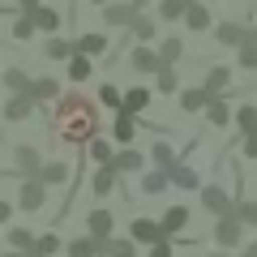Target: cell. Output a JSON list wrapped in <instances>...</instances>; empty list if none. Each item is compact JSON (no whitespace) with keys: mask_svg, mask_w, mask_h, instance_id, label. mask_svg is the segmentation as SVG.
Wrapping results in <instances>:
<instances>
[{"mask_svg":"<svg viewBox=\"0 0 257 257\" xmlns=\"http://www.w3.org/2000/svg\"><path fill=\"white\" fill-rule=\"evenodd\" d=\"M128 39L155 43V39H159V18H150V13H133V22H128Z\"/></svg>","mask_w":257,"mask_h":257,"instance_id":"16","label":"cell"},{"mask_svg":"<svg viewBox=\"0 0 257 257\" xmlns=\"http://www.w3.org/2000/svg\"><path fill=\"white\" fill-rule=\"evenodd\" d=\"M124 189V176L116 172L111 163H94V176H90V193L94 197H111V193Z\"/></svg>","mask_w":257,"mask_h":257,"instance_id":"4","label":"cell"},{"mask_svg":"<svg viewBox=\"0 0 257 257\" xmlns=\"http://www.w3.org/2000/svg\"><path fill=\"white\" fill-rule=\"evenodd\" d=\"M172 189V180H167V172H159V167H150V172H142V193L146 197H159V193Z\"/></svg>","mask_w":257,"mask_h":257,"instance_id":"31","label":"cell"},{"mask_svg":"<svg viewBox=\"0 0 257 257\" xmlns=\"http://www.w3.org/2000/svg\"><path fill=\"white\" fill-rule=\"evenodd\" d=\"M146 257H176V240L163 236V240H155V244H146Z\"/></svg>","mask_w":257,"mask_h":257,"instance_id":"45","label":"cell"},{"mask_svg":"<svg viewBox=\"0 0 257 257\" xmlns=\"http://www.w3.org/2000/svg\"><path fill=\"white\" fill-rule=\"evenodd\" d=\"M214 244H219V248H227V253H236V248L244 244V223H240L231 210L214 219Z\"/></svg>","mask_w":257,"mask_h":257,"instance_id":"2","label":"cell"},{"mask_svg":"<svg viewBox=\"0 0 257 257\" xmlns=\"http://www.w3.org/2000/svg\"><path fill=\"white\" fill-rule=\"evenodd\" d=\"M86 236H94V240H107V236H116V214L111 210H90L86 214Z\"/></svg>","mask_w":257,"mask_h":257,"instance_id":"11","label":"cell"},{"mask_svg":"<svg viewBox=\"0 0 257 257\" xmlns=\"http://www.w3.org/2000/svg\"><path fill=\"white\" fill-rule=\"evenodd\" d=\"M159 64H163V60H159V52H155L150 43L128 47V69H133V73H150V77H155V69H159Z\"/></svg>","mask_w":257,"mask_h":257,"instance_id":"8","label":"cell"},{"mask_svg":"<svg viewBox=\"0 0 257 257\" xmlns=\"http://www.w3.org/2000/svg\"><path fill=\"white\" fill-rule=\"evenodd\" d=\"M99 257H138V244L128 236H107L103 248H99Z\"/></svg>","mask_w":257,"mask_h":257,"instance_id":"29","label":"cell"},{"mask_svg":"<svg viewBox=\"0 0 257 257\" xmlns=\"http://www.w3.org/2000/svg\"><path fill=\"white\" fill-rule=\"evenodd\" d=\"M240 150L244 159H257V133H240Z\"/></svg>","mask_w":257,"mask_h":257,"instance_id":"46","label":"cell"},{"mask_svg":"<svg viewBox=\"0 0 257 257\" xmlns=\"http://www.w3.org/2000/svg\"><path fill=\"white\" fill-rule=\"evenodd\" d=\"M133 5H128V0H107V5H103V22H107V26H120V30H128V22H133Z\"/></svg>","mask_w":257,"mask_h":257,"instance_id":"19","label":"cell"},{"mask_svg":"<svg viewBox=\"0 0 257 257\" xmlns=\"http://www.w3.org/2000/svg\"><path fill=\"white\" fill-rule=\"evenodd\" d=\"M35 116V99L30 94H9L5 103V124H18V120H30Z\"/></svg>","mask_w":257,"mask_h":257,"instance_id":"20","label":"cell"},{"mask_svg":"<svg viewBox=\"0 0 257 257\" xmlns=\"http://www.w3.org/2000/svg\"><path fill=\"white\" fill-rule=\"evenodd\" d=\"M120 99H124V90H120L116 82H103V86H99V103H103V107L116 111V107H120Z\"/></svg>","mask_w":257,"mask_h":257,"instance_id":"44","label":"cell"},{"mask_svg":"<svg viewBox=\"0 0 257 257\" xmlns=\"http://www.w3.org/2000/svg\"><path fill=\"white\" fill-rule=\"evenodd\" d=\"M90 73H94V60H90V56H82V52L69 56V82L82 86V82H90Z\"/></svg>","mask_w":257,"mask_h":257,"instance_id":"33","label":"cell"},{"mask_svg":"<svg viewBox=\"0 0 257 257\" xmlns=\"http://www.w3.org/2000/svg\"><path fill=\"white\" fill-rule=\"evenodd\" d=\"M155 90L159 94H176V90H180V73H176V64H159V69H155Z\"/></svg>","mask_w":257,"mask_h":257,"instance_id":"30","label":"cell"},{"mask_svg":"<svg viewBox=\"0 0 257 257\" xmlns=\"http://www.w3.org/2000/svg\"><path fill=\"white\" fill-rule=\"evenodd\" d=\"M5 240H9V248L30 253V244H35V231H30V227H9V231H5Z\"/></svg>","mask_w":257,"mask_h":257,"instance_id":"41","label":"cell"},{"mask_svg":"<svg viewBox=\"0 0 257 257\" xmlns=\"http://www.w3.org/2000/svg\"><path fill=\"white\" fill-rule=\"evenodd\" d=\"M248 39H253V43H257V22H253V26H248Z\"/></svg>","mask_w":257,"mask_h":257,"instance_id":"53","label":"cell"},{"mask_svg":"<svg viewBox=\"0 0 257 257\" xmlns=\"http://www.w3.org/2000/svg\"><path fill=\"white\" fill-rule=\"evenodd\" d=\"M111 167H116L120 176H133V172H146V155L142 150H133V146H120V150H111V159H107Z\"/></svg>","mask_w":257,"mask_h":257,"instance_id":"6","label":"cell"},{"mask_svg":"<svg viewBox=\"0 0 257 257\" xmlns=\"http://www.w3.org/2000/svg\"><path fill=\"white\" fill-rule=\"evenodd\" d=\"M197 193H202V210H206V214H214V219L231 210V193L223 189V184H202Z\"/></svg>","mask_w":257,"mask_h":257,"instance_id":"5","label":"cell"},{"mask_svg":"<svg viewBox=\"0 0 257 257\" xmlns=\"http://www.w3.org/2000/svg\"><path fill=\"white\" fill-rule=\"evenodd\" d=\"M176 94H180V111H184V116H197V111H206V103L214 99L206 86H184V90H176Z\"/></svg>","mask_w":257,"mask_h":257,"instance_id":"13","label":"cell"},{"mask_svg":"<svg viewBox=\"0 0 257 257\" xmlns=\"http://www.w3.org/2000/svg\"><path fill=\"white\" fill-rule=\"evenodd\" d=\"M206 257H231V253H227V248H214V253H206Z\"/></svg>","mask_w":257,"mask_h":257,"instance_id":"52","label":"cell"},{"mask_svg":"<svg viewBox=\"0 0 257 257\" xmlns=\"http://www.w3.org/2000/svg\"><path fill=\"white\" fill-rule=\"evenodd\" d=\"M103 128V116H99V99L82 90H69L56 99V111H52V124H47V138L60 142V146H73V150H86V142L99 138Z\"/></svg>","mask_w":257,"mask_h":257,"instance_id":"1","label":"cell"},{"mask_svg":"<svg viewBox=\"0 0 257 257\" xmlns=\"http://www.w3.org/2000/svg\"><path fill=\"white\" fill-rule=\"evenodd\" d=\"M9 35L18 39V43H26V39L35 35V22H30V13H22V9H18V18H13V26H9Z\"/></svg>","mask_w":257,"mask_h":257,"instance_id":"43","label":"cell"},{"mask_svg":"<svg viewBox=\"0 0 257 257\" xmlns=\"http://www.w3.org/2000/svg\"><path fill=\"white\" fill-rule=\"evenodd\" d=\"M142 128V120L133 116V111H124V107H116V120H111V142L116 146H128L133 142V133Z\"/></svg>","mask_w":257,"mask_h":257,"instance_id":"9","label":"cell"},{"mask_svg":"<svg viewBox=\"0 0 257 257\" xmlns=\"http://www.w3.org/2000/svg\"><path fill=\"white\" fill-rule=\"evenodd\" d=\"M30 22H35V30H43V35H56V30H60V13H56L52 5H35V9H30Z\"/></svg>","mask_w":257,"mask_h":257,"instance_id":"26","label":"cell"},{"mask_svg":"<svg viewBox=\"0 0 257 257\" xmlns=\"http://www.w3.org/2000/svg\"><path fill=\"white\" fill-rule=\"evenodd\" d=\"M231 124H236L240 133H257V107L253 103H240V107L231 111Z\"/></svg>","mask_w":257,"mask_h":257,"instance_id":"35","label":"cell"},{"mask_svg":"<svg viewBox=\"0 0 257 257\" xmlns=\"http://www.w3.org/2000/svg\"><path fill=\"white\" fill-rule=\"evenodd\" d=\"M35 180L47 184V189H56V184L69 180V163H64V159H43V163H39V172H35Z\"/></svg>","mask_w":257,"mask_h":257,"instance_id":"15","label":"cell"},{"mask_svg":"<svg viewBox=\"0 0 257 257\" xmlns=\"http://www.w3.org/2000/svg\"><path fill=\"white\" fill-rule=\"evenodd\" d=\"M184 26H189L193 30V35H197V30H210L214 26V18H210V9H206V5H202V0H189V5H184Z\"/></svg>","mask_w":257,"mask_h":257,"instance_id":"17","label":"cell"},{"mask_svg":"<svg viewBox=\"0 0 257 257\" xmlns=\"http://www.w3.org/2000/svg\"><path fill=\"white\" fill-rule=\"evenodd\" d=\"M35 257H39V253H35Z\"/></svg>","mask_w":257,"mask_h":257,"instance_id":"55","label":"cell"},{"mask_svg":"<svg viewBox=\"0 0 257 257\" xmlns=\"http://www.w3.org/2000/svg\"><path fill=\"white\" fill-rule=\"evenodd\" d=\"M184 5H189V0H159V13H155V18L159 22H180L184 18Z\"/></svg>","mask_w":257,"mask_h":257,"instance_id":"42","label":"cell"},{"mask_svg":"<svg viewBox=\"0 0 257 257\" xmlns=\"http://www.w3.org/2000/svg\"><path fill=\"white\" fill-rule=\"evenodd\" d=\"M69 56H73V39L47 35V43H43V60H69Z\"/></svg>","mask_w":257,"mask_h":257,"instance_id":"34","label":"cell"},{"mask_svg":"<svg viewBox=\"0 0 257 257\" xmlns=\"http://www.w3.org/2000/svg\"><path fill=\"white\" fill-rule=\"evenodd\" d=\"M73 52H82V56H103L107 52V35H99V30H86V35H77L73 39Z\"/></svg>","mask_w":257,"mask_h":257,"instance_id":"24","label":"cell"},{"mask_svg":"<svg viewBox=\"0 0 257 257\" xmlns=\"http://www.w3.org/2000/svg\"><path fill=\"white\" fill-rule=\"evenodd\" d=\"M26 94L35 99V107H47V103L60 99V82H56V77H30Z\"/></svg>","mask_w":257,"mask_h":257,"instance_id":"10","label":"cell"},{"mask_svg":"<svg viewBox=\"0 0 257 257\" xmlns=\"http://www.w3.org/2000/svg\"><path fill=\"white\" fill-rule=\"evenodd\" d=\"M0 82H5V90H13V94H26V86H30V73H26V69H18V64H9Z\"/></svg>","mask_w":257,"mask_h":257,"instance_id":"36","label":"cell"},{"mask_svg":"<svg viewBox=\"0 0 257 257\" xmlns=\"http://www.w3.org/2000/svg\"><path fill=\"white\" fill-rule=\"evenodd\" d=\"M30 253H39V257H56V253H60V236H56V231H39L35 244H30Z\"/></svg>","mask_w":257,"mask_h":257,"instance_id":"37","label":"cell"},{"mask_svg":"<svg viewBox=\"0 0 257 257\" xmlns=\"http://www.w3.org/2000/svg\"><path fill=\"white\" fill-rule=\"evenodd\" d=\"M155 52H159V60H163V64H180L184 60V39L180 35H167V39H159Z\"/></svg>","mask_w":257,"mask_h":257,"instance_id":"28","label":"cell"},{"mask_svg":"<svg viewBox=\"0 0 257 257\" xmlns=\"http://www.w3.org/2000/svg\"><path fill=\"white\" fill-rule=\"evenodd\" d=\"M86 159H90V163H107L111 159V142L107 138H90L86 142Z\"/></svg>","mask_w":257,"mask_h":257,"instance_id":"39","label":"cell"},{"mask_svg":"<svg viewBox=\"0 0 257 257\" xmlns=\"http://www.w3.org/2000/svg\"><path fill=\"white\" fill-rule=\"evenodd\" d=\"M150 99H155V90H150V86H128V90H124V99H120V107H124V111H133V116H146Z\"/></svg>","mask_w":257,"mask_h":257,"instance_id":"18","label":"cell"},{"mask_svg":"<svg viewBox=\"0 0 257 257\" xmlns=\"http://www.w3.org/2000/svg\"><path fill=\"white\" fill-rule=\"evenodd\" d=\"M159 227H163V236H180V231L189 227V206H167L163 219H159Z\"/></svg>","mask_w":257,"mask_h":257,"instance_id":"22","label":"cell"},{"mask_svg":"<svg viewBox=\"0 0 257 257\" xmlns=\"http://www.w3.org/2000/svg\"><path fill=\"white\" fill-rule=\"evenodd\" d=\"M236 64L248 69V73H257V43H253V39H244V43L236 47Z\"/></svg>","mask_w":257,"mask_h":257,"instance_id":"40","label":"cell"},{"mask_svg":"<svg viewBox=\"0 0 257 257\" xmlns=\"http://www.w3.org/2000/svg\"><path fill=\"white\" fill-rule=\"evenodd\" d=\"M13 210H18V206H13V202H5V197H0V227H5V223L13 219Z\"/></svg>","mask_w":257,"mask_h":257,"instance_id":"47","label":"cell"},{"mask_svg":"<svg viewBox=\"0 0 257 257\" xmlns=\"http://www.w3.org/2000/svg\"><path fill=\"white\" fill-rule=\"evenodd\" d=\"M206 120H210L214 128H227V124H231V107H227V94H214V99L206 103Z\"/></svg>","mask_w":257,"mask_h":257,"instance_id":"27","label":"cell"},{"mask_svg":"<svg viewBox=\"0 0 257 257\" xmlns=\"http://www.w3.org/2000/svg\"><path fill=\"white\" fill-rule=\"evenodd\" d=\"M18 206L22 214H35V210H43L47 206V184H39L35 176H26V180H22V189H18Z\"/></svg>","mask_w":257,"mask_h":257,"instance_id":"3","label":"cell"},{"mask_svg":"<svg viewBox=\"0 0 257 257\" xmlns=\"http://www.w3.org/2000/svg\"><path fill=\"white\" fill-rule=\"evenodd\" d=\"M146 163H155L159 172H172L176 163H180V155L172 150V142H163V138H155V146H150V155H146Z\"/></svg>","mask_w":257,"mask_h":257,"instance_id":"21","label":"cell"},{"mask_svg":"<svg viewBox=\"0 0 257 257\" xmlns=\"http://www.w3.org/2000/svg\"><path fill=\"white\" fill-rule=\"evenodd\" d=\"M236 253H240V257H257V240H244V244H240Z\"/></svg>","mask_w":257,"mask_h":257,"instance_id":"48","label":"cell"},{"mask_svg":"<svg viewBox=\"0 0 257 257\" xmlns=\"http://www.w3.org/2000/svg\"><path fill=\"white\" fill-rule=\"evenodd\" d=\"M128 240L133 244H155V240H163V227H159V219H146L142 214V219L128 223Z\"/></svg>","mask_w":257,"mask_h":257,"instance_id":"12","label":"cell"},{"mask_svg":"<svg viewBox=\"0 0 257 257\" xmlns=\"http://www.w3.org/2000/svg\"><path fill=\"white\" fill-rule=\"evenodd\" d=\"M35 5H43V0H13V9H22V13H30Z\"/></svg>","mask_w":257,"mask_h":257,"instance_id":"49","label":"cell"},{"mask_svg":"<svg viewBox=\"0 0 257 257\" xmlns=\"http://www.w3.org/2000/svg\"><path fill=\"white\" fill-rule=\"evenodd\" d=\"M0 257H35V253H22V248H9V253H0Z\"/></svg>","mask_w":257,"mask_h":257,"instance_id":"51","label":"cell"},{"mask_svg":"<svg viewBox=\"0 0 257 257\" xmlns=\"http://www.w3.org/2000/svg\"><path fill=\"white\" fill-rule=\"evenodd\" d=\"M39 163H43V155H39L35 146H22V142L13 146V172H18L22 180H26V176H35V172H39Z\"/></svg>","mask_w":257,"mask_h":257,"instance_id":"14","label":"cell"},{"mask_svg":"<svg viewBox=\"0 0 257 257\" xmlns=\"http://www.w3.org/2000/svg\"><path fill=\"white\" fill-rule=\"evenodd\" d=\"M231 214H236L244 227H257V202L253 197H236V202H231Z\"/></svg>","mask_w":257,"mask_h":257,"instance_id":"38","label":"cell"},{"mask_svg":"<svg viewBox=\"0 0 257 257\" xmlns=\"http://www.w3.org/2000/svg\"><path fill=\"white\" fill-rule=\"evenodd\" d=\"M248 39V18H240V22H219L214 26V43L219 47H240Z\"/></svg>","mask_w":257,"mask_h":257,"instance_id":"7","label":"cell"},{"mask_svg":"<svg viewBox=\"0 0 257 257\" xmlns=\"http://www.w3.org/2000/svg\"><path fill=\"white\" fill-rule=\"evenodd\" d=\"M64 248H69V257H99L103 240H94V236H86V231H82V236H73Z\"/></svg>","mask_w":257,"mask_h":257,"instance_id":"32","label":"cell"},{"mask_svg":"<svg viewBox=\"0 0 257 257\" xmlns=\"http://www.w3.org/2000/svg\"><path fill=\"white\" fill-rule=\"evenodd\" d=\"M128 5H133V9H138V13H146L150 5H155V0H128Z\"/></svg>","mask_w":257,"mask_h":257,"instance_id":"50","label":"cell"},{"mask_svg":"<svg viewBox=\"0 0 257 257\" xmlns=\"http://www.w3.org/2000/svg\"><path fill=\"white\" fill-rule=\"evenodd\" d=\"M90 5H107V0H90Z\"/></svg>","mask_w":257,"mask_h":257,"instance_id":"54","label":"cell"},{"mask_svg":"<svg viewBox=\"0 0 257 257\" xmlns=\"http://www.w3.org/2000/svg\"><path fill=\"white\" fill-rule=\"evenodd\" d=\"M167 180H172V189H189V193H197V189H202V176L193 172V167L184 163V159L172 167V172H167Z\"/></svg>","mask_w":257,"mask_h":257,"instance_id":"23","label":"cell"},{"mask_svg":"<svg viewBox=\"0 0 257 257\" xmlns=\"http://www.w3.org/2000/svg\"><path fill=\"white\" fill-rule=\"evenodd\" d=\"M202 86H206L210 94H227V90H231V69H227V64H210Z\"/></svg>","mask_w":257,"mask_h":257,"instance_id":"25","label":"cell"}]
</instances>
